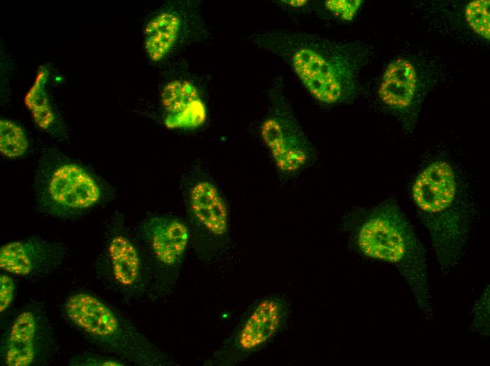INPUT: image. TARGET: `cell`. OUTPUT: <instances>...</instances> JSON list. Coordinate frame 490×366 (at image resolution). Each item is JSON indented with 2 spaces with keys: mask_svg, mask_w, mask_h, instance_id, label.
<instances>
[{
  "mask_svg": "<svg viewBox=\"0 0 490 366\" xmlns=\"http://www.w3.org/2000/svg\"><path fill=\"white\" fill-rule=\"evenodd\" d=\"M253 42L285 62L320 104H340L358 94L360 71L368 59L360 43L287 30L259 33Z\"/></svg>",
  "mask_w": 490,
  "mask_h": 366,
  "instance_id": "1",
  "label": "cell"
},
{
  "mask_svg": "<svg viewBox=\"0 0 490 366\" xmlns=\"http://www.w3.org/2000/svg\"><path fill=\"white\" fill-rule=\"evenodd\" d=\"M410 191L441 271L447 274L465 255L476 218L465 172L451 160L432 159L417 170Z\"/></svg>",
  "mask_w": 490,
  "mask_h": 366,
  "instance_id": "2",
  "label": "cell"
},
{
  "mask_svg": "<svg viewBox=\"0 0 490 366\" xmlns=\"http://www.w3.org/2000/svg\"><path fill=\"white\" fill-rule=\"evenodd\" d=\"M344 228L360 255L389 263L409 287L422 317L431 323L434 310L426 251L401 207L387 199L347 215Z\"/></svg>",
  "mask_w": 490,
  "mask_h": 366,
  "instance_id": "3",
  "label": "cell"
},
{
  "mask_svg": "<svg viewBox=\"0 0 490 366\" xmlns=\"http://www.w3.org/2000/svg\"><path fill=\"white\" fill-rule=\"evenodd\" d=\"M33 188L37 210L63 219L83 215L114 194L111 186L92 169L58 153L45 155L40 160Z\"/></svg>",
  "mask_w": 490,
  "mask_h": 366,
  "instance_id": "4",
  "label": "cell"
},
{
  "mask_svg": "<svg viewBox=\"0 0 490 366\" xmlns=\"http://www.w3.org/2000/svg\"><path fill=\"white\" fill-rule=\"evenodd\" d=\"M70 322L104 350L137 363L155 362L153 346L96 296L77 292L64 305Z\"/></svg>",
  "mask_w": 490,
  "mask_h": 366,
  "instance_id": "5",
  "label": "cell"
},
{
  "mask_svg": "<svg viewBox=\"0 0 490 366\" xmlns=\"http://www.w3.org/2000/svg\"><path fill=\"white\" fill-rule=\"evenodd\" d=\"M260 134L275 165L284 174L301 170L313 158L312 144L294 113L281 77L270 90V108Z\"/></svg>",
  "mask_w": 490,
  "mask_h": 366,
  "instance_id": "6",
  "label": "cell"
},
{
  "mask_svg": "<svg viewBox=\"0 0 490 366\" xmlns=\"http://www.w3.org/2000/svg\"><path fill=\"white\" fill-rule=\"evenodd\" d=\"M290 312L288 301L278 294L266 296L245 314L215 356L220 365L243 361L272 341L282 329Z\"/></svg>",
  "mask_w": 490,
  "mask_h": 366,
  "instance_id": "7",
  "label": "cell"
},
{
  "mask_svg": "<svg viewBox=\"0 0 490 366\" xmlns=\"http://www.w3.org/2000/svg\"><path fill=\"white\" fill-rule=\"evenodd\" d=\"M54 336L42 306L30 304L15 317L1 347L7 366H31L45 363L54 352Z\"/></svg>",
  "mask_w": 490,
  "mask_h": 366,
  "instance_id": "8",
  "label": "cell"
},
{
  "mask_svg": "<svg viewBox=\"0 0 490 366\" xmlns=\"http://www.w3.org/2000/svg\"><path fill=\"white\" fill-rule=\"evenodd\" d=\"M419 77L414 64L397 58L384 69L377 89L382 103L408 130L413 128L420 106Z\"/></svg>",
  "mask_w": 490,
  "mask_h": 366,
  "instance_id": "9",
  "label": "cell"
},
{
  "mask_svg": "<svg viewBox=\"0 0 490 366\" xmlns=\"http://www.w3.org/2000/svg\"><path fill=\"white\" fill-rule=\"evenodd\" d=\"M65 255L60 243L30 236L1 246L0 267L4 272L16 276L38 277L57 269Z\"/></svg>",
  "mask_w": 490,
  "mask_h": 366,
  "instance_id": "10",
  "label": "cell"
},
{
  "mask_svg": "<svg viewBox=\"0 0 490 366\" xmlns=\"http://www.w3.org/2000/svg\"><path fill=\"white\" fill-rule=\"evenodd\" d=\"M183 189L185 204L195 222L213 237L225 236L229 229V210L213 179L196 172L185 178Z\"/></svg>",
  "mask_w": 490,
  "mask_h": 366,
  "instance_id": "11",
  "label": "cell"
},
{
  "mask_svg": "<svg viewBox=\"0 0 490 366\" xmlns=\"http://www.w3.org/2000/svg\"><path fill=\"white\" fill-rule=\"evenodd\" d=\"M142 239L156 262L166 267L181 262L189 240V230L179 217L156 215L146 219L140 228Z\"/></svg>",
  "mask_w": 490,
  "mask_h": 366,
  "instance_id": "12",
  "label": "cell"
},
{
  "mask_svg": "<svg viewBox=\"0 0 490 366\" xmlns=\"http://www.w3.org/2000/svg\"><path fill=\"white\" fill-rule=\"evenodd\" d=\"M160 96L167 128L191 130L206 122V103L198 87L190 80H170L163 86Z\"/></svg>",
  "mask_w": 490,
  "mask_h": 366,
  "instance_id": "13",
  "label": "cell"
},
{
  "mask_svg": "<svg viewBox=\"0 0 490 366\" xmlns=\"http://www.w3.org/2000/svg\"><path fill=\"white\" fill-rule=\"evenodd\" d=\"M104 255L115 282L130 289L137 284L142 275V258L132 236L121 225L108 231Z\"/></svg>",
  "mask_w": 490,
  "mask_h": 366,
  "instance_id": "14",
  "label": "cell"
},
{
  "mask_svg": "<svg viewBox=\"0 0 490 366\" xmlns=\"http://www.w3.org/2000/svg\"><path fill=\"white\" fill-rule=\"evenodd\" d=\"M184 21L182 13L168 8L156 14L144 31V46L149 58L155 63L164 60L177 46Z\"/></svg>",
  "mask_w": 490,
  "mask_h": 366,
  "instance_id": "15",
  "label": "cell"
},
{
  "mask_svg": "<svg viewBox=\"0 0 490 366\" xmlns=\"http://www.w3.org/2000/svg\"><path fill=\"white\" fill-rule=\"evenodd\" d=\"M46 70L38 72L34 84L25 96V103L39 128L56 134L59 121L46 92Z\"/></svg>",
  "mask_w": 490,
  "mask_h": 366,
  "instance_id": "16",
  "label": "cell"
},
{
  "mask_svg": "<svg viewBox=\"0 0 490 366\" xmlns=\"http://www.w3.org/2000/svg\"><path fill=\"white\" fill-rule=\"evenodd\" d=\"M29 148L26 132L22 126L7 118L0 120V151L8 158L23 156Z\"/></svg>",
  "mask_w": 490,
  "mask_h": 366,
  "instance_id": "17",
  "label": "cell"
},
{
  "mask_svg": "<svg viewBox=\"0 0 490 366\" xmlns=\"http://www.w3.org/2000/svg\"><path fill=\"white\" fill-rule=\"evenodd\" d=\"M489 0H473L465 8L466 21L477 35L489 41L490 38Z\"/></svg>",
  "mask_w": 490,
  "mask_h": 366,
  "instance_id": "18",
  "label": "cell"
},
{
  "mask_svg": "<svg viewBox=\"0 0 490 366\" xmlns=\"http://www.w3.org/2000/svg\"><path fill=\"white\" fill-rule=\"evenodd\" d=\"M471 329L482 336L489 334V285L483 291L471 310Z\"/></svg>",
  "mask_w": 490,
  "mask_h": 366,
  "instance_id": "19",
  "label": "cell"
},
{
  "mask_svg": "<svg viewBox=\"0 0 490 366\" xmlns=\"http://www.w3.org/2000/svg\"><path fill=\"white\" fill-rule=\"evenodd\" d=\"M361 0H327L323 3L327 11L334 17L346 21H351L360 10Z\"/></svg>",
  "mask_w": 490,
  "mask_h": 366,
  "instance_id": "20",
  "label": "cell"
},
{
  "mask_svg": "<svg viewBox=\"0 0 490 366\" xmlns=\"http://www.w3.org/2000/svg\"><path fill=\"white\" fill-rule=\"evenodd\" d=\"M15 283L8 274H0V310L4 313L11 305L15 294Z\"/></svg>",
  "mask_w": 490,
  "mask_h": 366,
  "instance_id": "21",
  "label": "cell"
},
{
  "mask_svg": "<svg viewBox=\"0 0 490 366\" xmlns=\"http://www.w3.org/2000/svg\"><path fill=\"white\" fill-rule=\"evenodd\" d=\"M124 363L125 362L113 358H108L94 354H85L74 358L70 364L80 366H120L124 365Z\"/></svg>",
  "mask_w": 490,
  "mask_h": 366,
  "instance_id": "22",
  "label": "cell"
},
{
  "mask_svg": "<svg viewBox=\"0 0 490 366\" xmlns=\"http://www.w3.org/2000/svg\"><path fill=\"white\" fill-rule=\"evenodd\" d=\"M279 2L282 6L293 9L306 8L310 4L309 1L305 0H282Z\"/></svg>",
  "mask_w": 490,
  "mask_h": 366,
  "instance_id": "23",
  "label": "cell"
}]
</instances>
